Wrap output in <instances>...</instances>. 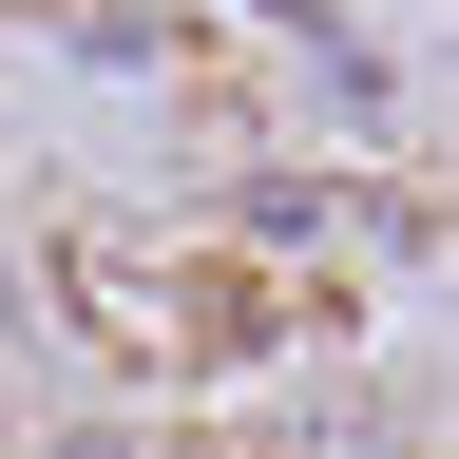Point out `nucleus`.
<instances>
[{
	"mask_svg": "<svg viewBox=\"0 0 459 459\" xmlns=\"http://www.w3.org/2000/svg\"><path fill=\"white\" fill-rule=\"evenodd\" d=\"M96 459H153V440H96Z\"/></svg>",
	"mask_w": 459,
	"mask_h": 459,
	"instance_id": "nucleus-1",
	"label": "nucleus"
}]
</instances>
